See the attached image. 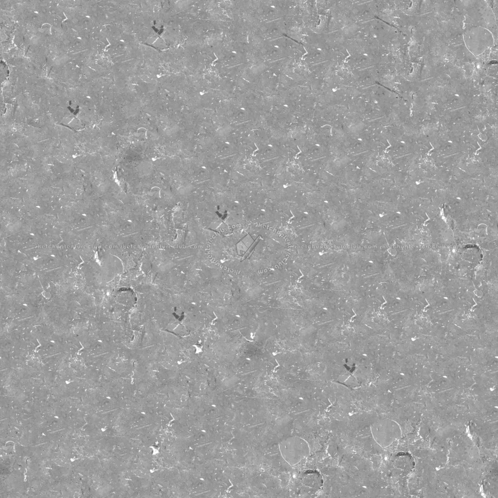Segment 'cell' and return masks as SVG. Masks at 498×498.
Returning <instances> with one entry per match:
<instances>
[{
	"label": "cell",
	"instance_id": "6da1fadb",
	"mask_svg": "<svg viewBox=\"0 0 498 498\" xmlns=\"http://www.w3.org/2000/svg\"><path fill=\"white\" fill-rule=\"evenodd\" d=\"M279 448L283 459L291 466L299 463L310 454L308 443L296 436L283 439L279 443Z\"/></svg>",
	"mask_w": 498,
	"mask_h": 498
},
{
	"label": "cell",
	"instance_id": "7a4b0ae2",
	"mask_svg": "<svg viewBox=\"0 0 498 498\" xmlns=\"http://www.w3.org/2000/svg\"><path fill=\"white\" fill-rule=\"evenodd\" d=\"M372 436L381 447L388 446L396 435L394 423L388 419H380L373 422L370 426Z\"/></svg>",
	"mask_w": 498,
	"mask_h": 498
},
{
	"label": "cell",
	"instance_id": "3957f363",
	"mask_svg": "<svg viewBox=\"0 0 498 498\" xmlns=\"http://www.w3.org/2000/svg\"><path fill=\"white\" fill-rule=\"evenodd\" d=\"M444 377H447L446 376H444Z\"/></svg>",
	"mask_w": 498,
	"mask_h": 498
}]
</instances>
